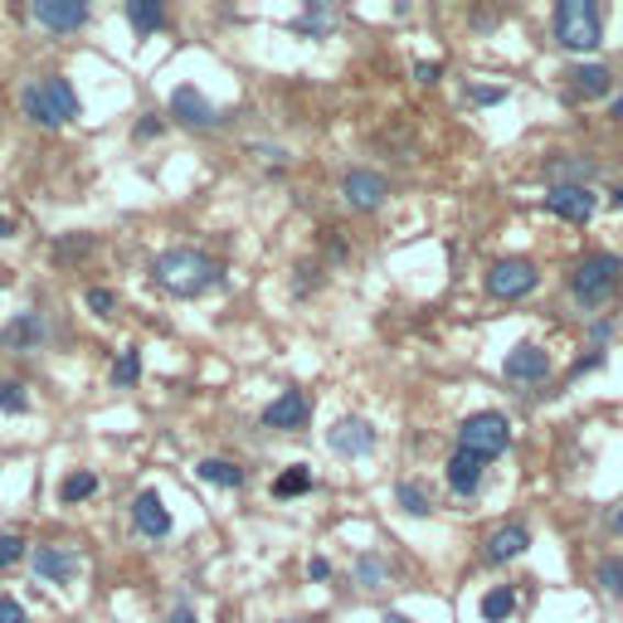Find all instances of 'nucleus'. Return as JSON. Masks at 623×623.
Wrapping results in <instances>:
<instances>
[{
    "instance_id": "1",
    "label": "nucleus",
    "mask_w": 623,
    "mask_h": 623,
    "mask_svg": "<svg viewBox=\"0 0 623 623\" xmlns=\"http://www.w3.org/2000/svg\"><path fill=\"white\" fill-rule=\"evenodd\" d=\"M152 274L166 292H176V298H200V292H210L214 282L224 278V268L214 264V258L196 254V248H166L152 264Z\"/></svg>"
},
{
    "instance_id": "2",
    "label": "nucleus",
    "mask_w": 623,
    "mask_h": 623,
    "mask_svg": "<svg viewBox=\"0 0 623 623\" xmlns=\"http://www.w3.org/2000/svg\"><path fill=\"white\" fill-rule=\"evenodd\" d=\"M20 108H25V118H35L40 127H64V122L78 118V93L69 78H35V84H25V93H20Z\"/></svg>"
},
{
    "instance_id": "3",
    "label": "nucleus",
    "mask_w": 623,
    "mask_h": 623,
    "mask_svg": "<svg viewBox=\"0 0 623 623\" xmlns=\"http://www.w3.org/2000/svg\"><path fill=\"white\" fill-rule=\"evenodd\" d=\"M555 40H560L565 49H575V54L599 49L604 30H599V5L594 0H560V5H555Z\"/></svg>"
},
{
    "instance_id": "4",
    "label": "nucleus",
    "mask_w": 623,
    "mask_h": 623,
    "mask_svg": "<svg viewBox=\"0 0 623 623\" xmlns=\"http://www.w3.org/2000/svg\"><path fill=\"white\" fill-rule=\"evenodd\" d=\"M619 274H623L619 254H585L570 274V292L585 302V308H599V302L619 288Z\"/></svg>"
},
{
    "instance_id": "5",
    "label": "nucleus",
    "mask_w": 623,
    "mask_h": 623,
    "mask_svg": "<svg viewBox=\"0 0 623 623\" xmlns=\"http://www.w3.org/2000/svg\"><path fill=\"white\" fill-rule=\"evenodd\" d=\"M507 444H512V424L497 410H478L458 424V448L478 453V458H497V453H507Z\"/></svg>"
},
{
    "instance_id": "6",
    "label": "nucleus",
    "mask_w": 623,
    "mask_h": 623,
    "mask_svg": "<svg viewBox=\"0 0 623 623\" xmlns=\"http://www.w3.org/2000/svg\"><path fill=\"white\" fill-rule=\"evenodd\" d=\"M531 288H536V264H531V258H502V264H492V274H487V292L502 302L526 298Z\"/></svg>"
},
{
    "instance_id": "7",
    "label": "nucleus",
    "mask_w": 623,
    "mask_h": 623,
    "mask_svg": "<svg viewBox=\"0 0 623 623\" xmlns=\"http://www.w3.org/2000/svg\"><path fill=\"white\" fill-rule=\"evenodd\" d=\"M502 376H507V380H516V385L546 380V376H550V351H546V346H536V342H521L512 356H507Z\"/></svg>"
},
{
    "instance_id": "8",
    "label": "nucleus",
    "mask_w": 623,
    "mask_h": 623,
    "mask_svg": "<svg viewBox=\"0 0 623 623\" xmlns=\"http://www.w3.org/2000/svg\"><path fill=\"white\" fill-rule=\"evenodd\" d=\"M35 20L54 35H69V30L88 25V5L84 0H35Z\"/></svg>"
},
{
    "instance_id": "9",
    "label": "nucleus",
    "mask_w": 623,
    "mask_h": 623,
    "mask_svg": "<svg viewBox=\"0 0 623 623\" xmlns=\"http://www.w3.org/2000/svg\"><path fill=\"white\" fill-rule=\"evenodd\" d=\"M326 444H332V453H342V458H366L376 448V429L366 419H342V424H332Z\"/></svg>"
},
{
    "instance_id": "10",
    "label": "nucleus",
    "mask_w": 623,
    "mask_h": 623,
    "mask_svg": "<svg viewBox=\"0 0 623 623\" xmlns=\"http://www.w3.org/2000/svg\"><path fill=\"white\" fill-rule=\"evenodd\" d=\"M546 210L560 214V220H570V224H585L589 214H594V190L589 186H550Z\"/></svg>"
},
{
    "instance_id": "11",
    "label": "nucleus",
    "mask_w": 623,
    "mask_h": 623,
    "mask_svg": "<svg viewBox=\"0 0 623 623\" xmlns=\"http://www.w3.org/2000/svg\"><path fill=\"white\" fill-rule=\"evenodd\" d=\"M342 196H346L351 210H380V200L390 196V186H385V176H376V171H351L342 180Z\"/></svg>"
},
{
    "instance_id": "12",
    "label": "nucleus",
    "mask_w": 623,
    "mask_h": 623,
    "mask_svg": "<svg viewBox=\"0 0 623 623\" xmlns=\"http://www.w3.org/2000/svg\"><path fill=\"white\" fill-rule=\"evenodd\" d=\"M312 419V400L302 390H282L274 404L264 410V424L268 429H302Z\"/></svg>"
},
{
    "instance_id": "13",
    "label": "nucleus",
    "mask_w": 623,
    "mask_h": 623,
    "mask_svg": "<svg viewBox=\"0 0 623 623\" xmlns=\"http://www.w3.org/2000/svg\"><path fill=\"white\" fill-rule=\"evenodd\" d=\"M132 526H137L142 536L162 541V536H171V512H166V502L156 492H137V502H132Z\"/></svg>"
},
{
    "instance_id": "14",
    "label": "nucleus",
    "mask_w": 623,
    "mask_h": 623,
    "mask_svg": "<svg viewBox=\"0 0 623 623\" xmlns=\"http://www.w3.org/2000/svg\"><path fill=\"white\" fill-rule=\"evenodd\" d=\"M35 575L49 585H69L78 575V555L69 546H40L35 550Z\"/></svg>"
},
{
    "instance_id": "15",
    "label": "nucleus",
    "mask_w": 623,
    "mask_h": 623,
    "mask_svg": "<svg viewBox=\"0 0 623 623\" xmlns=\"http://www.w3.org/2000/svg\"><path fill=\"white\" fill-rule=\"evenodd\" d=\"M482 468H487V458H478V453H468V448H458L448 458V487L458 497H472L482 487Z\"/></svg>"
},
{
    "instance_id": "16",
    "label": "nucleus",
    "mask_w": 623,
    "mask_h": 623,
    "mask_svg": "<svg viewBox=\"0 0 623 623\" xmlns=\"http://www.w3.org/2000/svg\"><path fill=\"white\" fill-rule=\"evenodd\" d=\"M171 118H180L186 127H214L220 112H214L205 103V93H196V88H176V93H171Z\"/></svg>"
},
{
    "instance_id": "17",
    "label": "nucleus",
    "mask_w": 623,
    "mask_h": 623,
    "mask_svg": "<svg viewBox=\"0 0 623 623\" xmlns=\"http://www.w3.org/2000/svg\"><path fill=\"white\" fill-rule=\"evenodd\" d=\"M526 546H531V531L526 526H516V521H512V526H497L492 536H487V560H492V565L516 560Z\"/></svg>"
},
{
    "instance_id": "18",
    "label": "nucleus",
    "mask_w": 623,
    "mask_h": 623,
    "mask_svg": "<svg viewBox=\"0 0 623 623\" xmlns=\"http://www.w3.org/2000/svg\"><path fill=\"white\" fill-rule=\"evenodd\" d=\"M127 20L137 35H156L166 25V5L162 0H127Z\"/></svg>"
},
{
    "instance_id": "19",
    "label": "nucleus",
    "mask_w": 623,
    "mask_h": 623,
    "mask_svg": "<svg viewBox=\"0 0 623 623\" xmlns=\"http://www.w3.org/2000/svg\"><path fill=\"white\" fill-rule=\"evenodd\" d=\"M575 78V93H585V98H604L609 93V69L604 64H580V69H570Z\"/></svg>"
},
{
    "instance_id": "20",
    "label": "nucleus",
    "mask_w": 623,
    "mask_h": 623,
    "mask_svg": "<svg viewBox=\"0 0 623 623\" xmlns=\"http://www.w3.org/2000/svg\"><path fill=\"white\" fill-rule=\"evenodd\" d=\"M40 336H44V322L35 312H25V316H15V322L0 332V342H5V346H35Z\"/></svg>"
},
{
    "instance_id": "21",
    "label": "nucleus",
    "mask_w": 623,
    "mask_h": 623,
    "mask_svg": "<svg viewBox=\"0 0 623 623\" xmlns=\"http://www.w3.org/2000/svg\"><path fill=\"white\" fill-rule=\"evenodd\" d=\"M512 614H516V589L512 585L487 589V594H482V619L487 623H502V619H512Z\"/></svg>"
},
{
    "instance_id": "22",
    "label": "nucleus",
    "mask_w": 623,
    "mask_h": 623,
    "mask_svg": "<svg viewBox=\"0 0 623 623\" xmlns=\"http://www.w3.org/2000/svg\"><path fill=\"white\" fill-rule=\"evenodd\" d=\"M196 472L205 482H214V487H244V468H240V463H230V458H205Z\"/></svg>"
},
{
    "instance_id": "23",
    "label": "nucleus",
    "mask_w": 623,
    "mask_h": 623,
    "mask_svg": "<svg viewBox=\"0 0 623 623\" xmlns=\"http://www.w3.org/2000/svg\"><path fill=\"white\" fill-rule=\"evenodd\" d=\"M394 497H400V507L410 516H429V512H434V497H429L419 482H400V487H394Z\"/></svg>"
},
{
    "instance_id": "24",
    "label": "nucleus",
    "mask_w": 623,
    "mask_h": 623,
    "mask_svg": "<svg viewBox=\"0 0 623 623\" xmlns=\"http://www.w3.org/2000/svg\"><path fill=\"white\" fill-rule=\"evenodd\" d=\"M302 492H312V468H302V463L274 482V497H302Z\"/></svg>"
},
{
    "instance_id": "25",
    "label": "nucleus",
    "mask_w": 623,
    "mask_h": 623,
    "mask_svg": "<svg viewBox=\"0 0 623 623\" xmlns=\"http://www.w3.org/2000/svg\"><path fill=\"white\" fill-rule=\"evenodd\" d=\"M98 492V472H74V478H64V487H59V497L64 502H84V497H93Z\"/></svg>"
},
{
    "instance_id": "26",
    "label": "nucleus",
    "mask_w": 623,
    "mask_h": 623,
    "mask_svg": "<svg viewBox=\"0 0 623 623\" xmlns=\"http://www.w3.org/2000/svg\"><path fill=\"white\" fill-rule=\"evenodd\" d=\"M0 410L5 414H25L30 410V394L20 380H0Z\"/></svg>"
},
{
    "instance_id": "27",
    "label": "nucleus",
    "mask_w": 623,
    "mask_h": 623,
    "mask_svg": "<svg viewBox=\"0 0 623 623\" xmlns=\"http://www.w3.org/2000/svg\"><path fill=\"white\" fill-rule=\"evenodd\" d=\"M137 376H142V356L137 351H122V360L112 366V385H137Z\"/></svg>"
},
{
    "instance_id": "28",
    "label": "nucleus",
    "mask_w": 623,
    "mask_h": 623,
    "mask_svg": "<svg viewBox=\"0 0 623 623\" xmlns=\"http://www.w3.org/2000/svg\"><path fill=\"white\" fill-rule=\"evenodd\" d=\"M599 585H604V594H623V560H599Z\"/></svg>"
},
{
    "instance_id": "29",
    "label": "nucleus",
    "mask_w": 623,
    "mask_h": 623,
    "mask_svg": "<svg viewBox=\"0 0 623 623\" xmlns=\"http://www.w3.org/2000/svg\"><path fill=\"white\" fill-rule=\"evenodd\" d=\"M356 580L366 589H376L385 580V560H376V555H360V560H356Z\"/></svg>"
},
{
    "instance_id": "30",
    "label": "nucleus",
    "mask_w": 623,
    "mask_h": 623,
    "mask_svg": "<svg viewBox=\"0 0 623 623\" xmlns=\"http://www.w3.org/2000/svg\"><path fill=\"white\" fill-rule=\"evenodd\" d=\"M20 555H25V541H20L15 531H0V570H10Z\"/></svg>"
},
{
    "instance_id": "31",
    "label": "nucleus",
    "mask_w": 623,
    "mask_h": 623,
    "mask_svg": "<svg viewBox=\"0 0 623 623\" xmlns=\"http://www.w3.org/2000/svg\"><path fill=\"white\" fill-rule=\"evenodd\" d=\"M0 623H30L25 604H20V599H10V594H0Z\"/></svg>"
},
{
    "instance_id": "32",
    "label": "nucleus",
    "mask_w": 623,
    "mask_h": 623,
    "mask_svg": "<svg viewBox=\"0 0 623 623\" xmlns=\"http://www.w3.org/2000/svg\"><path fill=\"white\" fill-rule=\"evenodd\" d=\"M84 302H88V308H93L98 316H108L112 308H118V298H112L108 288H88V298H84Z\"/></svg>"
},
{
    "instance_id": "33",
    "label": "nucleus",
    "mask_w": 623,
    "mask_h": 623,
    "mask_svg": "<svg viewBox=\"0 0 623 623\" xmlns=\"http://www.w3.org/2000/svg\"><path fill=\"white\" fill-rule=\"evenodd\" d=\"M88 248H93V240H88V234H78V240L54 244V258H78V254H88Z\"/></svg>"
},
{
    "instance_id": "34",
    "label": "nucleus",
    "mask_w": 623,
    "mask_h": 623,
    "mask_svg": "<svg viewBox=\"0 0 623 623\" xmlns=\"http://www.w3.org/2000/svg\"><path fill=\"white\" fill-rule=\"evenodd\" d=\"M468 98L478 108H492V103H502V88H468Z\"/></svg>"
},
{
    "instance_id": "35",
    "label": "nucleus",
    "mask_w": 623,
    "mask_h": 623,
    "mask_svg": "<svg viewBox=\"0 0 623 623\" xmlns=\"http://www.w3.org/2000/svg\"><path fill=\"white\" fill-rule=\"evenodd\" d=\"M438 74H444V64H414V78H419V84H438Z\"/></svg>"
},
{
    "instance_id": "36",
    "label": "nucleus",
    "mask_w": 623,
    "mask_h": 623,
    "mask_svg": "<svg viewBox=\"0 0 623 623\" xmlns=\"http://www.w3.org/2000/svg\"><path fill=\"white\" fill-rule=\"evenodd\" d=\"M308 575H312V580H326V575H332V565H326L322 555H312V560H308Z\"/></svg>"
},
{
    "instance_id": "37",
    "label": "nucleus",
    "mask_w": 623,
    "mask_h": 623,
    "mask_svg": "<svg viewBox=\"0 0 623 623\" xmlns=\"http://www.w3.org/2000/svg\"><path fill=\"white\" fill-rule=\"evenodd\" d=\"M156 132H162V118H146L137 127V137H156Z\"/></svg>"
},
{
    "instance_id": "38",
    "label": "nucleus",
    "mask_w": 623,
    "mask_h": 623,
    "mask_svg": "<svg viewBox=\"0 0 623 623\" xmlns=\"http://www.w3.org/2000/svg\"><path fill=\"white\" fill-rule=\"evenodd\" d=\"M599 360H604V356H585V360H575V370H570V376H585V370H594Z\"/></svg>"
},
{
    "instance_id": "39",
    "label": "nucleus",
    "mask_w": 623,
    "mask_h": 623,
    "mask_svg": "<svg viewBox=\"0 0 623 623\" xmlns=\"http://www.w3.org/2000/svg\"><path fill=\"white\" fill-rule=\"evenodd\" d=\"M166 623H196V614H190V609L180 604V609H171V619H166Z\"/></svg>"
},
{
    "instance_id": "40",
    "label": "nucleus",
    "mask_w": 623,
    "mask_h": 623,
    "mask_svg": "<svg viewBox=\"0 0 623 623\" xmlns=\"http://www.w3.org/2000/svg\"><path fill=\"white\" fill-rule=\"evenodd\" d=\"M10 234H15V224H10L5 214H0V240H10Z\"/></svg>"
},
{
    "instance_id": "41",
    "label": "nucleus",
    "mask_w": 623,
    "mask_h": 623,
    "mask_svg": "<svg viewBox=\"0 0 623 623\" xmlns=\"http://www.w3.org/2000/svg\"><path fill=\"white\" fill-rule=\"evenodd\" d=\"M380 623H410V619H404V614H385Z\"/></svg>"
},
{
    "instance_id": "42",
    "label": "nucleus",
    "mask_w": 623,
    "mask_h": 623,
    "mask_svg": "<svg viewBox=\"0 0 623 623\" xmlns=\"http://www.w3.org/2000/svg\"><path fill=\"white\" fill-rule=\"evenodd\" d=\"M614 118H623V93L614 98Z\"/></svg>"
},
{
    "instance_id": "43",
    "label": "nucleus",
    "mask_w": 623,
    "mask_h": 623,
    "mask_svg": "<svg viewBox=\"0 0 623 623\" xmlns=\"http://www.w3.org/2000/svg\"><path fill=\"white\" fill-rule=\"evenodd\" d=\"M614 531H623V507H619V512H614Z\"/></svg>"
},
{
    "instance_id": "44",
    "label": "nucleus",
    "mask_w": 623,
    "mask_h": 623,
    "mask_svg": "<svg viewBox=\"0 0 623 623\" xmlns=\"http://www.w3.org/2000/svg\"><path fill=\"white\" fill-rule=\"evenodd\" d=\"M614 205H619V210H623V186H619V190H614Z\"/></svg>"
}]
</instances>
